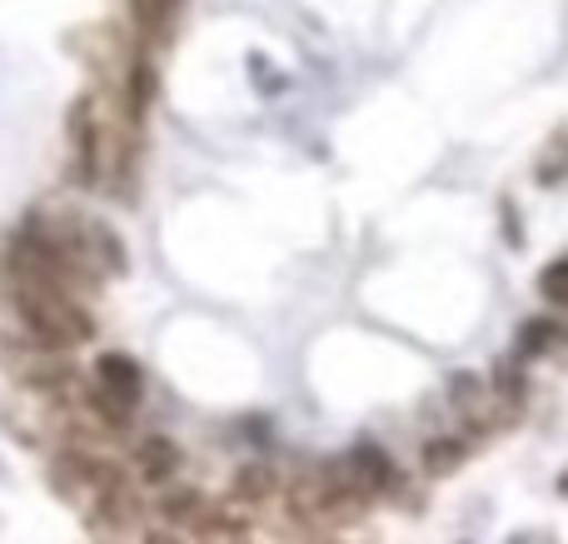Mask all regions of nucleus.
Here are the masks:
<instances>
[{"mask_svg": "<svg viewBox=\"0 0 568 544\" xmlns=\"http://www.w3.org/2000/svg\"><path fill=\"white\" fill-rule=\"evenodd\" d=\"M115 485H120V470L105 465V460L80 455V450H65V455H55V465H50V490H55L65 505L85 510V515L105 505V495Z\"/></svg>", "mask_w": 568, "mask_h": 544, "instance_id": "f257e3e1", "label": "nucleus"}, {"mask_svg": "<svg viewBox=\"0 0 568 544\" xmlns=\"http://www.w3.org/2000/svg\"><path fill=\"white\" fill-rule=\"evenodd\" d=\"M140 390H145V375H140V365L130 355L95 360V390H90V400H95L105 425H120V420L140 405Z\"/></svg>", "mask_w": 568, "mask_h": 544, "instance_id": "f03ea898", "label": "nucleus"}, {"mask_svg": "<svg viewBox=\"0 0 568 544\" xmlns=\"http://www.w3.org/2000/svg\"><path fill=\"white\" fill-rule=\"evenodd\" d=\"M449 400L459 405V415H464V425L469 430H504L514 415H519V405H514L509 395H499V390L489 385V380H479V375H454L449 380Z\"/></svg>", "mask_w": 568, "mask_h": 544, "instance_id": "7ed1b4c3", "label": "nucleus"}, {"mask_svg": "<svg viewBox=\"0 0 568 544\" xmlns=\"http://www.w3.org/2000/svg\"><path fill=\"white\" fill-rule=\"evenodd\" d=\"M334 475H339V485L354 490L359 500H374V495H384V490H394V465L374 440H359V445L334 465Z\"/></svg>", "mask_w": 568, "mask_h": 544, "instance_id": "20e7f679", "label": "nucleus"}, {"mask_svg": "<svg viewBox=\"0 0 568 544\" xmlns=\"http://www.w3.org/2000/svg\"><path fill=\"white\" fill-rule=\"evenodd\" d=\"M185 0H130V16H135L140 36L150 40V46H165L170 30H175V16Z\"/></svg>", "mask_w": 568, "mask_h": 544, "instance_id": "39448f33", "label": "nucleus"}, {"mask_svg": "<svg viewBox=\"0 0 568 544\" xmlns=\"http://www.w3.org/2000/svg\"><path fill=\"white\" fill-rule=\"evenodd\" d=\"M135 470L145 480H170L180 470V450H175V440H165V435H150V440H140V450H135Z\"/></svg>", "mask_w": 568, "mask_h": 544, "instance_id": "423d86ee", "label": "nucleus"}, {"mask_svg": "<svg viewBox=\"0 0 568 544\" xmlns=\"http://www.w3.org/2000/svg\"><path fill=\"white\" fill-rule=\"evenodd\" d=\"M534 175H539V185H559L568 175V130L564 125L544 140V155H539V165H534Z\"/></svg>", "mask_w": 568, "mask_h": 544, "instance_id": "0eeeda50", "label": "nucleus"}, {"mask_svg": "<svg viewBox=\"0 0 568 544\" xmlns=\"http://www.w3.org/2000/svg\"><path fill=\"white\" fill-rule=\"evenodd\" d=\"M559 340H568V325H554V320H529V325L519 330V360H534L544 355L549 345H559Z\"/></svg>", "mask_w": 568, "mask_h": 544, "instance_id": "6e6552de", "label": "nucleus"}, {"mask_svg": "<svg viewBox=\"0 0 568 544\" xmlns=\"http://www.w3.org/2000/svg\"><path fill=\"white\" fill-rule=\"evenodd\" d=\"M270 490H275L270 465H245L235 475V500H240V505H260V500H270Z\"/></svg>", "mask_w": 568, "mask_h": 544, "instance_id": "1a4fd4ad", "label": "nucleus"}, {"mask_svg": "<svg viewBox=\"0 0 568 544\" xmlns=\"http://www.w3.org/2000/svg\"><path fill=\"white\" fill-rule=\"evenodd\" d=\"M469 455V445H464V440H434L429 450H424V470H429V475H449L454 465H459V460Z\"/></svg>", "mask_w": 568, "mask_h": 544, "instance_id": "9d476101", "label": "nucleus"}, {"mask_svg": "<svg viewBox=\"0 0 568 544\" xmlns=\"http://www.w3.org/2000/svg\"><path fill=\"white\" fill-rule=\"evenodd\" d=\"M539 295L549 300V305L568 310V255H559V260H554V265L539 275Z\"/></svg>", "mask_w": 568, "mask_h": 544, "instance_id": "9b49d317", "label": "nucleus"}, {"mask_svg": "<svg viewBox=\"0 0 568 544\" xmlns=\"http://www.w3.org/2000/svg\"><path fill=\"white\" fill-rule=\"evenodd\" d=\"M564 490H568V475H564Z\"/></svg>", "mask_w": 568, "mask_h": 544, "instance_id": "f8f14e48", "label": "nucleus"}]
</instances>
